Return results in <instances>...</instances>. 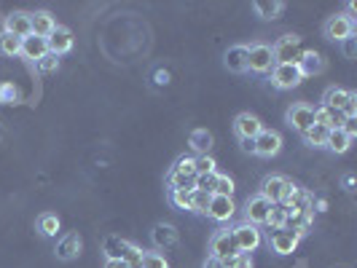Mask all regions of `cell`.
<instances>
[{"label":"cell","instance_id":"1","mask_svg":"<svg viewBox=\"0 0 357 268\" xmlns=\"http://www.w3.org/2000/svg\"><path fill=\"white\" fill-rule=\"evenodd\" d=\"M355 19L349 17V14H333V17L325 19V24H322V36L331 43H344V40L355 38Z\"/></svg>","mask_w":357,"mask_h":268},{"label":"cell","instance_id":"2","mask_svg":"<svg viewBox=\"0 0 357 268\" xmlns=\"http://www.w3.org/2000/svg\"><path fill=\"white\" fill-rule=\"evenodd\" d=\"M231 236H234L236 250L248 252V255H252V252L264 244V233H261V228L252 226V223H245V220H239L236 226H231Z\"/></svg>","mask_w":357,"mask_h":268},{"label":"cell","instance_id":"3","mask_svg":"<svg viewBox=\"0 0 357 268\" xmlns=\"http://www.w3.org/2000/svg\"><path fill=\"white\" fill-rule=\"evenodd\" d=\"M236 244H234V236H231V228L229 226H220L218 231L210 233V239H207V255L210 258H218V260H229L236 255Z\"/></svg>","mask_w":357,"mask_h":268},{"label":"cell","instance_id":"4","mask_svg":"<svg viewBox=\"0 0 357 268\" xmlns=\"http://www.w3.org/2000/svg\"><path fill=\"white\" fill-rule=\"evenodd\" d=\"M271 54H274V65H293L298 62L301 56V38L296 33H287V36L277 38L271 43Z\"/></svg>","mask_w":357,"mask_h":268},{"label":"cell","instance_id":"5","mask_svg":"<svg viewBox=\"0 0 357 268\" xmlns=\"http://www.w3.org/2000/svg\"><path fill=\"white\" fill-rule=\"evenodd\" d=\"M274 68V54H271V43H250L248 46V72L255 75H266Z\"/></svg>","mask_w":357,"mask_h":268},{"label":"cell","instance_id":"6","mask_svg":"<svg viewBox=\"0 0 357 268\" xmlns=\"http://www.w3.org/2000/svg\"><path fill=\"white\" fill-rule=\"evenodd\" d=\"M268 81H271V86L277 91H290L304 84V75L298 72L296 62L293 65H274L271 72H268Z\"/></svg>","mask_w":357,"mask_h":268},{"label":"cell","instance_id":"7","mask_svg":"<svg viewBox=\"0 0 357 268\" xmlns=\"http://www.w3.org/2000/svg\"><path fill=\"white\" fill-rule=\"evenodd\" d=\"M285 124L293 132L304 134L309 126H314V105H309V102H293L285 110Z\"/></svg>","mask_w":357,"mask_h":268},{"label":"cell","instance_id":"8","mask_svg":"<svg viewBox=\"0 0 357 268\" xmlns=\"http://www.w3.org/2000/svg\"><path fill=\"white\" fill-rule=\"evenodd\" d=\"M274 204H268L266 198L261 196L258 191L250 194V196L245 198V207H242V220L245 223H252V226H266V217H268V210H271Z\"/></svg>","mask_w":357,"mask_h":268},{"label":"cell","instance_id":"9","mask_svg":"<svg viewBox=\"0 0 357 268\" xmlns=\"http://www.w3.org/2000/svg\"><path fill=\"white\" fill-rule=\"evenodd\" d=\"M290 185H293V180L285 178V175H266V178L261 180L258 194L266 198L268 204H282V198L290 191Z\"/></svg>","mask_w":357,"mask_h":268},{"label":"cell","instance_id":"10","mask_svg":"<svg viewBox=\"0 0 357 268\" xmlns=\"http://www.w3.org/2000/svg\"><path fill=\"white\" fill-rule=\"evenodd\" d=\"M81 252H84V239H81L78 231H70V233H65V236H59V242H56V247H54L56 260H62V263L78 260Z\"/></svg>","mask_w":357,"mask_h":268},{"label":"cell","instance_id":"11","mask_svg":"<svg viewBox=\"0 0 357 268\" xmlns=\"http://www.w3.org/2000/svg\"><path fill=\"white\" fill-rule=\"evenodd\" d=\"M282 150V134L277 129H264L255 137V156L258 159H274Z\"/></svg>","mask_w":357,"mask_h":268},{"label":"cell","instance_id":"12","mask_svg":"<svg viewBox=\"0 0 357 268\" xmlns=\"http://www.w3.org/2000/svg\"><path fill=\"white\" fill-rule=\"evenodd\" d=\"M298 233L290 231V228H282V231H271L266 239L268 250L274 252V255H293V252L298 250Z\"/></svg>","mask_w":357,"mask_h":268},{"label":"cell","instance_id":"13","mask_svg":"<svg viewBox=\"0 0 357 268\" xmlns=\"http://www.w3.org/2000/svg\"><path fill=\"white\" fill-rule=\"evenodd\" d=\"M234 214H236V204H234V198L229 196H210V204H207V212L204 217H210L215 223H229Z\"/></svg>","mask_w":357,"mask_h":268},{"label":"cell","instance_id":"14","mask_svg":"<svg viewBox=\"0 0 357 268\" xmlns=\"http://www.w3.org/2000/svg\"><path fill=\"white\" fill-rule=\"evenodd\" d=\"M261 132H264V124L252 113H239L234 118V134H236V140H255Z\"/></svg>","mask_w":357,"mask_h":268},{"label":"cell","instance_id":"15","mask_svg":"<svg viewBox=\"0 0 357 268\" xmlns=\"http://www.w3.org/2000/svg\"><path fill=\"white\" fill-rule=\"evenodd\" d=\"M46 43H49V54H54V56H65V54L73 52V43H75V38H73L70 27H65V24H56V30H54L52 36L46 38Z\"/></svg>","mask_w":357,"mask_h":268},{"label":"cell","instance_id":"16","mask_svg":"<svg viewBox=\"0 0 357 268\" xmlns=\"http://www.w3.org/2000/svg\"><path fill=\"white\" fill-rule=\"evenodd\" d=\"M3 30L11 33L14 38H19V40H24L27 36H33L30 14H27V11H11L8 17L3 19Z\"/></svg>","mask_w":357,"mask_h":268},{"label":"cell","instance_id":"17","mask_svg":"<svg viewBox=\"0 0 357 268\" xmlns=\"http://www.w3.org/2000/svg\"><path fill=\"white\" fill-rule=\"evenodd\" d=\"M349 124L344 116H341V110H333V107H314V126H322L325 132H333V129H344V126Z\"/></svg>","mask_w":357,"mask_h":268},{"label":"cell","instance_id":"18","mask_svg":"<svg viewBox=\"0 0 357 268\" xmlns=\"http://www.w3.org/2000/svg\"><path fill=\"white\" fill-rule=\"evenodd\" d=\"M46 54H49V43H46V38L27 36L24 40H22V52H19V56H24L30 65H38Z\"/></svg>","mask_w":357,"mask_h":268},{"label":"cell","instance_id":"19","mask_svg":"<svg viewBox=\"0 0 357 268\" xmlns=\"http://www.w3.org/2000/svg\"><path fill=\"white\" fill-rule=\"evenodd\" d=\"M223 65L229 72H248V46L234 43L223 54Z\"/></svg>","mask_w":357,"mask_h":268},{"label":"cell","instance_id":"20","mask_svg":"<svg viewBox=\"0 0 357 268\" xmlns=\"http://www.w3.org/2000/svg\"><path fill=\"white\" fill-rule=\"evenodd\" d=\"M296 65H298V72L304 78H314V75L325 72V56L320 52H301Z\"/></svg>","mask_w":357,"mask_h":268},{"label":"cell","instance_id":"21","mask_svg":"<svg viewBox=\"0 0 357 268\" xmlns=\"http://www.w3.org/2000/svg\"><path fill=\"white\" fill-rule=\"evenodd\" d=\"M178 239H180V233L172 223H156L153 231H151V242H153L159 250L161 247H164V250H167V247H175Z\"/></svg>","mask_w":357,"mask_h":268},{"label":"cell","instance_id":"22","mask_svg":"<svg viewBox=\"0 0 357 268\" xmlns=\"http://www.w3.org/2000/svg\"><path fill=\"white\" fill-rule=\"evenodd\" d=\"M355 143V137L347 132V129H333V132H328V140H325V150H331V153H336V156H344L349 148Z\"/></svg>","mask_w":357,"mask_h":268},{"label":"cell","instance_id":"23","mask_svg":"<svg viewBox=\"0 0 357 268\" xmlns=\"http://www.w3.org/2000/svg\"><path fill=\"white\" fill-rule=\"evenodd\" d=\"M30 27H33V36L49 38L56 30V19H54L52 11H33L30 14Z\"/></svg>","mask_w":357,"mask_h":268},{"label":"cell","instance_id":"24","mask_svg":"<svg viewBox=\"0 0 357 268\" xmlns=\"http://www.w3.org/2000/svg\"><path fill=\"white\" fill-rule=\"evenodd\" d=\"M36 231L40 233L43 239H56V236H59V231H62V220H59V214H54V212L38 214Z\"/></svg>","mask_w":357,"mask_h":268},{"label":"cell","instance_id":"25","mask_svg":"<svg viewBox=\"0 0 357 268\" xmlns=\"http://www.w3.org/2000/svg\"><path fill=\"white\" fill-rule=\"evenodd\" d=\"M252 11H255L258 19L271 22V19H277L285 11V3H282V0H255V3H252Z\"/></svg>","mask_w":357,"mask_h":268},{"label":"cell","instance_id":"26","mask_svg":"<svg viewBox=\"0 0 357 268\" xmlns=\"http://www.w3.org/2000/svg\"><path fill=\"white\" fill-rule=\"evenodd\" d=\"M188 145H191V150H194L197 156H207L210 148H213V134H210L207 129H194V132L188 134Z\"/></svg>","mask_w":357,"mask_h":268},{"label":"cell","instance_id":"27","mask_svg":"<svg viewBox=\"0 0 357 268\" xmlns=\"http://www.w3.org/2000/svg\"><path fill=\"white\" fill-rule=\"evenodd\" d=\"M347 97H349V89H344V86H328L325 94H322V105L333 107V110H341L344 102H347Z\"/></svg>","mask_w":357,"mask_h":268},{"label":"cell","instance_id":"28","mask_svg":"<svg viewBox=\"0 0 357 268\" xmlns=\"http://www.w3.org/2000/svg\"><path fill=\"white\" fill-rule=\"evenodd\" d=\"M167 198L175 210H185L191 212V198H194V188H178V191H167Z\"/></svg>","mask_w":357,"mask_h":268},{"label":"cell","instance_id":"29","mask_svg":"<svg viewBox=\"0 0 357 268\" xmlns=\"http://www.w3.org/2000/svg\"><path fill=\"white\" fill-rule=\"evenodd\" d=\"M287 210L282 207V204H274L271 210H268V217H266V228L268 231H282V228H287Z\"/></svg>","mask_w":357,"mask_h":268},{"label":"cell","instance_id":"30","mask_svg":"<svg viewBox=\"0 0 357 268\" xmlns=\"http://www.w3.org/2000/svg\"><path fill=\"white\" fill-rule=\"evenodd\" d=\"M304 145L309 148H317V150H325V140H328V132L322 126H309L304 134H301Z\"/></svg>","mask_w":357,"mask_h":268},{"label":"cell","instance_id":"31","mask_svg":"<svg viewBox=\"0 0 357 268\" xmlns=\"http://www.w3.org/2000/svg\"><path fill=\"white\" fill-rule=\"evenodd\" d=\"M22 52V40L14 38L11 33H6V30H0V54L3 56H19Z\"/></svg>","mask_w":357,"mask_h":268},{"label":"cell","instance_id":"32","mask_svg":"<svg viewBox=\"0 0 357 268\" xmlns=\"http://www.w3.org/2000/svg\"><path fill=\"white\" fill-rule=\"evenodd\" d=\"M19 100H22V91L11 81H3L0 84V105H17Z\"/></svg>","mask_w":357,"mask_h":268},{"label":"cell","instance_id":"33","mask_svg":"<svg viewBox=\"0 0 357 268\" xmlns=\"http://www.w3.org/2000/svg\"><path fill=\"white\" fill-rule=\"evenodd\" d=\"M169 169H175V172L185 175V178H197V164H194V156H180Z\"/></svg>","mask_w":357,"mask_h":268},{"label":"cell","instance_id":"34","mask_svg":"<svg viewBox=\"0 0 357 268\" xmlns=\"http://www.w3.org/2000/svg\"><path fill=\"white\" fill-rule=\"evenodd\" d=\"M213 196H229V198L234 196V180L229 178V175H218Z\"/></svg>","mask_w":357,"mask_h":268},{"label":"cell","instance_id":"35","mask_svg":"<svg viewBox=\"0 0 357 268\" xmlns=\"http://www.w3.org/2000/svg\"><path fill=\"white\" fill-rule=\"evenodd\" d=\"M140 268H169V263H167V258L161 252H143Z\"/></svg>","mask_w":357,"mask_h":268},{"label":"cell","instance_id":"36","mask_svg":"<svg viewBox=\"0 0 357 268\" xmlns=\"http://www.w3.org/2000/svg\"><path fill=\"white\" fill-rule=\"evenodd\" d=\"M215 180H218V172H213V175H197V178H194V191H204V194L213 196Z\"/></svg>","mask_w":357,"mask_h":268},{"label":"cell","instance_id":"37","mask_svg":"<svg viewBox=\"0 0 357 268\" xmlns=\"http://www.w3.org/2000/svg\"><path fill=\"white\" fill-rule=\"evenodd\" d=\"M207 204H210V194H204V191H194V198H191V212L204 214L207 212Z\"/></svg>","mask_w":357,"mask_h":268},{"label":"cell","instance_id":"38","mask_svg":"<svg viewBox=\"0 0 357 268\" xmlns=\"http://www.w3.org/2000/svg\"><path fill=\"white\" fill-rule=\"evenodd\" d=\"M194 164H197V175H213L215 172V159L207 153V156H194Z\"/></svg>","mask_w":357,"mask_h":268},{"label":"cell","instance_id":"39","mask_svg":"<svg viewBox=\"0 0 357 268\" xmlns=\"http://www.w3.org/2000/svg\"><path fill=\"white\" fill-rule=\"evenodd\" d=\"M223 263H226V268H252V255H248V252H236L234 258L223 260Z\"/></svg>","mask_w":357,"mask_h":268},{"label":"cell","instance_id":"40","mask_svg":"<svg viewBox=\"0 0 357 268\" xmlns=\"http://www.w3.org/2000/svg\"><path fill=\"white\" fill-rule=\"evenodd\" d=\"M38 72H43V75H49V72H56L59 70V56H54V54H46L40 62L36 65Z\"/></svg>","mask_w":357,"mask_h":268},{"label":"cell","instance_id":"41","mask_svg":"<svg viewBox=\"0 0 357 268\" xmlns=\"http://www.w3.org/2000/svg\"><path fill=\"white\" fill-rule=\"evenodd\" d=\"M341 116H344L347 121H355L357 118V94L355 91H349L347 102H344V107H341Z\"/></svg>","mask_w":357,"mask_h":268},{"label":"cell","instance_id":"42","mask_svg":"<svg viewBox=\"0 0 357 268\" xmlns=\"http://www.w3.org/2000/svg\"><path fill=\"white\" fill-rule=\"evenodd\" d=\"M239 148H242V153L255 156V140H239Z\"/></svg>","mask_w":357,"mask_h":268},{"label":"cell","instance_id":"43","mask_svg":"<svg viewBox=\"0 0 357 268\" xmlns=\"http://www.w3.org/2000/svg\"><path fill=\"white\" fill-rule=\"evenodd\" d=\"M202 268H226V263H223V260H218V258H210V255H207V260L202 263Z\"/></svg>","mask_w":357,"mask_h":268},{"label":"cell","instance_id":"44","mask_svg":"<svg viewBox=\"0 0 357 268\" xmlns=\"http://www.w3.org/2000/svg\"><path fill=\"white\" fill-rule=\"evenodd\" d=\"M102 268H129L124 260H119V258H105V266Z\"/></svg>","mask_w":357,"mask_h":268},{"label":"cell","instance_id":"45","mask_svg":"<svg viewBox=\"0 0 357 268\" xmlns=\"http://www.w3.org/2000/svg\"><path fill=\"white\" fill-rule=\"evenodd\" d=\"M341 46H344V54H347V56H355V38H349V40H344Z\"/></svg>","mask_w":357,"mask_h":268},{"label":"cell","instance_id":"46","mask_svg":"<svg viewBox=\"0 0 357 268\" xmlns=\"http://www.w3.org/2000/svg\"><path fill=\"white\" fill-rule=\"evenodd\" d=\"M341 182H344V188H347V191H352V185H355V178H352V175H344V180H341Z\"/></svg>","mask_w":357,"mask_h":268}]
</instances>
